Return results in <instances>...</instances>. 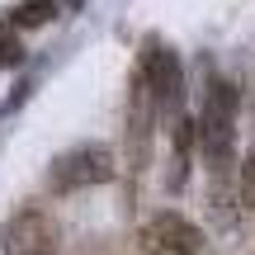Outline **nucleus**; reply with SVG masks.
Returning a JSON list of instances; mask_svg holds the SVG:
<instances>
[{
  "label": "nucleus",
  "instance_id": "f257e3e1",
  "mask_svg": "<svg viewBox=\"0 0 255 255\" xmlns=\"http://www.w3.org/2000/svg\"><path fill=\"white\" fill-rule=\"evenodd\" d=\"M199 151L208 161V175L232 170V151H237V90L227 81L208 85V100L199 114Z\"/></svg>",
  "mask_w": 255,
  "mask_h": 255
},
{
  "label": "nucleus",
  "instance_id": "f03ea898",
  "mask_svg": "<svg viewBox=\"0 0 255 255\" xmlns=\"http://www.w3.org/2000/svg\"><path fill=\"white\" fill-rule=\"evenodd\" d=\"M137 76L146 81L161 119H180L184 114V66H180V52H175V47H165L161 38H146Z\"/></svg>",
  "mask_w": 255,
  "mask_h": 255
},
{
  "label": "nucleus",
  "instance_id": "7ed1b4c3",
  "mask_svg": "<svg viewBox=\"0 0 255 255\" xmlns=\"http://www.w3.org/2000/svg\"><path fill=\"white\" fill-rule=\"evenodd\" d=\"M109 180H114V151L100 146V142H85V146H76V151L57 156L52 175H47V184H52L57 194L95 189V184H109Z\"/></svg>",
  "mask_w": 255,
  "mask_h": 255
},
{
  "label": "nucleus",
  "instance_id": "20e7f679",
  "mask_svg": "<svg viewBox=\"0 0 255 255\" xmlns=\"http://www.w3.org/2000/svg\"><path fill=\"white\" fill-rule=\"evenodd\" d=\"M142 255H208V241L180 213H151L142 222Z\"/></svg>",
  "mask_w": 255,
  "mask_h": 255
},
{
  "label": "nucleus",
  "instance_id": "39448f33",
  "mask_svg": "<svg viewBox=\"0 0 255 255\" xmlns=\"http://www.w3.org/2000/svg\"><path fill=\"white\" fill-rule=\"evenodd\" d=\"M57 222L43 208H19L0 227V255H57Z\"/></svg>",
  "mask_w": 255,
  "mask_h": 255
},
{
  "label": "nucleus",
  "instance_id": "423d86ee",
  "mask_svg": "<svg viewBox=\"0 0 255 255\" xmlns=\"http://www.w3.org/2000/svg\"><path fill=\"white\" fill-rule=\"evenodd\" d=\"M156 119H161V109H156L146 81L132 76V100H128V161H132V170H146V161H151Z\"/></svg>",
  "mask_w": 255,
  "mask_h": 255
},
{
  "label": "nucleus",
  "instance_id": "0eeeda50",
  "mask_svg": "<svg viewBox=\"0 0 255 255\" xmlns=\"http://www.w3.org/2000/svg\"><path fill=\"white\" fill-rule=\"evenodd\" d=\"M52 14H57V0H24V5L9 14V24L14 28H43Z\"/></svg>",
  "mask_w": 255,
  "mask_h": 255
},
{
  "label": "nucleus",
  "instance_id": "6e6552de",
  "mask_svg": "<svg viewBox=\"0 0 255 255\" xmlns=\"http://www.w3.org/2000/svg\"><path fill=\"white\" fill-rule=\"evenodd\" d=\"M241 199L255 208V146L246 151V161H241Z\"/></svg>",
  "mask_w": 255,
  "mask_h": 255
},
{
  "label": "nucleus",
  "instance_id": "1a4fd4ad",
  "mask_svg": "<svg viewBox=\"0 0 255 255\" xmlns=\"http://www.w3.org/2000/svg\"><path fill=\"white\" fill-rule=\"evenodd\" d=\"M66 5H71V9H81V5H85V0H66Z\"/></svg>",
  "mask_w": 255,
  "mask_h": 255
}]
</instances>
